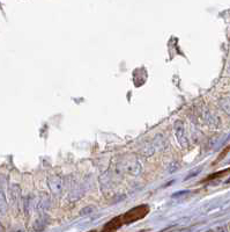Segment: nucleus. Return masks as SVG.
Wrapping results in <instances>:
<instances>
[{
	"instance_id": "1",
	"label": "nucleus",
	"mask_w": 230,
	"mask_h": 232,
	"mask_svg": "<svg viewBox=\"0 0 230 232\" xmlns=\"http://www.w3.org/2000/svg\"><path fill=\"white\" fill-rule=\"evenodd\" d=\"M117 165L123 174L139 176L142 173V164L135 155H125L117 160Z\"/></svg>"
},
{
	"instance_id": "2",
	"label": "nucleus",
	"mask_w": 230,
	"mask_h": 232,
	"mask_svg": "<svg viewBox=\"0 0 230 232\" xmlns=\"http://www.w3.org/2000/svg\"><path fill=\"white\" fill-rule=\"evenodd\" d=\"M148 212H149V207H148V205H146V204L138 205V207L131 209V210H129L127 212H125L124 215L120 216L121 223H123V225L134 223V222H137V220H142L143 217H146Z\"/></svg>"
},
{
	"instance_id": "3",
	"label": "nucleus",
	"mask_w": 230,
	"mask_h": 232,
	"mask_svg": "<svg viewBox=\"0 0 230 232\" xmlns=\"http://www.w3.org/2000/svg\"><path fill=\"white\" fill-rule=\"evenodd\" d=\"M48 187L53 195L60 196L64 193V179L58 174H51L48 176Z\"/></svg>"
},
{
	"instance_id": "4",
	"label": "nucleus",
	"mask_w": 230,
	"mask_h": 232,
	"mask_svg": "<svg viewBox=\"0 0 230 232\" xmlns=\"http://www.w3.org/2000/svg\"><path fill=\"white\" fill-rule=\"evenodd\" d=\"M174 132L175 136H176V139L177 142L181 144L182 147H187L189 146V142H187V136H186V131H185V124L182 120H178L176 121L174 124Z\"/></svg>"
},
{
	"instance_id": "5",
	"label": "nucleus",
	"mask_w": 230,
	"mask_h": 232,
	"mask_svg": "<svg viewBox=\"0 0 230 232\" xmlns=\"http://www.w3.org/2000/svg\"><path fill=\"white\" fill-rule=\"evenodd\" d=\"M200 118H201V121L206 126H210V128H216V126L220 124V118H218V116H216V115L212 111V110H209L208 108H204V109H201V111H200Z\"/></svg>"
},
{
	"instance_id": "6",
	"label": "nucleus",
	"mask_w": 230,
	"mask_h": 232,
	"mask_svg": "<svg viewBox=\"0 0 230 232\" xmlns=\"http://www.w3.org/2000/svg\"><path fill=\"white\" fill-rule=\"evenodd\" d=\"M152 144H153L154 149H155V152H156V151L166 150L167 146H168V142H167L166 137H164L162 134L156 135L155 138L152 141Z\"/></svg>"
},
{
	"instance_id": "7",
	"label": "nucleus",
	"mask_w": 230,
	"mask_h": 232,
	"mask_svg": "<svg viewBox=\"0 0 230 232\" xmlns=\"http://www.w3.org/2000/svg\"><path fill=\"white\" fill-rule=\"evenodd\" d=\"M121 225H123L121 218L120 216H118V217H115L113 220H110L109 223H106V225L103 228V230L101 232H115L116 230H118V229L120 228Z\"/></svg>"
},
{
	"instance_id": "8",
	"label": "nucleus",
	"mask_w": 230,
	"mask_h": 232,
	"mask_svg": "<svg viewBox=\"0 0 230 232\" xmlns=\"http://www.w3.org/2000/svg\"><path fill=\"white\" fill-rule=\"evenodd\" d=\"M7 200H6V196H5V193L2 190V188L0 187V212L1 214H5L7 211Z\"/></svg>"
},
{
	"instance_id": "9",
	"label": "nucleus",
	"mask_w": 230,
	"mask_h": 232,
	"mask_svg": "<svg viewBox=\"0 0 230 232\" xmlns=\"http://www.w3.org/2000/svg\"><path fill=\"white\" fill-rule=\"evenodd\" d=\"M92 232H96V231H92Z\"/></svg>"
}]
</instances>
